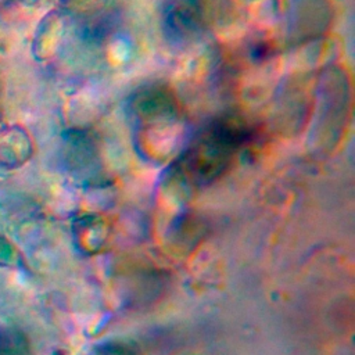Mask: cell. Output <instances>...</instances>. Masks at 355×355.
I'll return each instance as SVG.
<instances>
[{"label":"cell","mask_w":355,"mask_h":355,"mask_svg":"<svg viewBox=\"0 0 355 355\" xmlns=\"http://www.w3.org/2000/svg\"><path fill=\"white\" fill-rule=\"evenodd\" d=\"M11 262V245L6 241V239L0 237V263Z\"/></svg>","instance_id":"cell-1"}]
</instances>
